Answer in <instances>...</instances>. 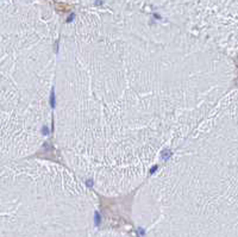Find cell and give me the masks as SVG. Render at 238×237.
<instances>
[{
  "mask_svg": "<svg viewBox=\"0 0 238 237\" xmlns=\"http://www.w3.org/2000/svg\"><path fill=\"white\" fill-rule=\"evenodd\" d=\"M57 126L67 160L93 181H142L229 94L231 67L179 30L90 15L63 33Z\"/></svg>",
  "mask_w": 238,
  "mask_h": 237,
  "instance_id": "1",
  "label": "cell"
}]
</instances>
